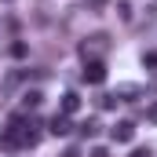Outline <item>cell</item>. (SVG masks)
Segmentation results:
<instances>
[{"instance_id":"6da1fadb","label":"cell","mask_w":157,"mask_h":157,"mask_svg":"<svg viewBox=\"0 0 157 157\" xmlns=\"http://www.w3.org/2000/svg\"><path fill=\"white\" fill-rule=\"evenodd\" d=\"M40 143V132L33 128V121H26L22 113L7 121V128L0 132V146L4 150H26V146H37Z\"/></svg>"},{"instance_id":"7a4b0ae2","label":"cell","mask_w":157,"mask_h":157,"mask_svg":"<svg viewBox=\"0 0 157 157\" xmlns=\"http://www.w3.org/2000/svg\"><path fill=\"white\" fill-rule=\"evenodd\" d=\"M106 48H110V37H106V33H95V37H88L80 44V55H84V62H88V59H102Z\"/></svg>"},{"instance_id":"3957f363","label":"cell","mask_w":157,"mask_h":157,"mask_svg":"<svg viewBox=\"0 0 157 157\" xmlns=\"http://www.w3.org/2000/svg\"><path fill=\"white\" fill-rule=\"evenodd\" d=\"M84 80H88V84H102V80H106V62H102V59H88V62H84Z\"/></svg>"},{"instance_id":"277c9868","label":"cell","mask_w":157,"mask_h":157,"mask_svg":"<svg viewBox=\"0 0 157 157\" xmlns=\"http://www.w3.org/2000/svg\"><path fill=\"white\" fill-rule=\"evenodd\" d=\"M110 135H113V143H132V139H135V124H132V121H117V124L110 128Z\"/></svg>"},{"instance_id":"5b68a950","label":"cell","mask_w":157,"mask_h":157,"mask_svg":"<svg viewBox=\"0 0 157 157\" xmlns=\"http://www.w3.org/2000/svg\"><path fill=\"white\" fill-rule=\"evenodd\" d=\"M48 132L62 139V135H70V132H73V124H70V117H66V113H55V117H51V128H48Z\"/></svg>"},{"instance_id":"8992f818","label":"cell","mask_w":157,"mask_h":157,"mask_svg":"<svg viewBox=\"0 0 157 157\" xmlns=\"http://www.w3.org/2000/svg\"><path fill=\"white\" fill-rule=\"evenodd\" d=\"M80 110V95L77 91H66V95H62V110H59V113H66V117H70V113H77Z\"/></svg>"},{"instance_id":"52a82bcc","label":"cell","mask_w":157,"mask_h":157,"mask_svg":"<svg viewBox=\"0 0 157 157\" xmlns=\"http://www.w3.org/2000/svg\"><path fill=\"white\" fill-rule=\"evenodd\" d=\"M113 95H117L121 102H132L135 95H143V88H139V84H121V88L113 91Z\"/></svg>"},{"instance_id":"ba28073f","label":"cell","mask_w":157,"mask_h":157,"mask_svg":"<svg viewBox=\"0 0 157 157\" xmlns=\"http://www.w3.org/2000/svg\"><path fill=\"white\" fill-rule=\"evenodd\" d=\"M40 99H44V95H40L37 88H33V91H26V95H22V102H26V106H29V110H37V106H40Z\"/></svg>"},{"instance_id":"9c48e42d","label":"cell","mask_w":157,"mask_h":157,"mask_svg":"<svg viewBox=\"0 0 157 157\" xmlns=\"http://www.w3.org/2000/svg\"><path fill=\"white\" fill-rule=\"evenodd\" d=\"M99 128H102V124H99L95 117H88L84 124H80V132H84V135H99Z\"/></svg>"},{"instance_id":"30bf717a","label":"cell","mask_w":157,"mask_h":157,"mask_svg":"<svg viewBox=\"0 0 157 157\" xmlns=\"http://www.w3.org/2000/svg\"><path fill=\"white\" fill-rule=\"evenodd\" d=\"M117 102H121L117 95H99V110H113Z\"/></svg>"},{"instance_id":"8fae6325","label":"cell","mask_w":157,"mask_h":157,"mask_svg":"<svg viewBox=\"0 0 157 157\" xmlns=\"http://www.w3.org/2000/svg\"><path fill=\"white\" fill-rule=\"evenodd\" d=\"M117 15H121V22H132V4H128V0L117 4Z\"/></svg>"},{"instance_id":"7c38bea8","label":"cell","mask_w":157,"mask_h":157,"mask_svg":"<svg viewBox=\"0 0 157 157\" xmlns=\"http://www.w3.org/2000/svg\"><path fill=\"white\" fill-rule=\"evenodd\" d=\"M11 55H15V59H22V55H26V44H22V40H15V44H11Z\"/></svg>"},{"instance_id":"4fadbf2b","label":"cell","mask_w":157,"mask_h":157,"mask_svg":"<svg viewBox=\"0 0 157 157\" xmlns=\"http://www.w3.org/2000/svg\"><path fill=\"white\" fill-rule=\"evenodd\" d=\"M143 66H150V70H157V55H154V51H146V55H143Z\"/></svg>"},{"instance_id":"5bb4252c","label":"cell","mask_w":157,"mask_h":157,"mask_svg":"<svg viewBox=\"0 0 157 157\" xmlns=\"http://www.w3.org/2000/svg\"><path fill=\"white\" fill-rule=\"evenodd\" d=\"M146 121H150V124H157V102H150V110H146Z\"/></svg>"},{"instance_id":"9a60e30c","label":"cell","mask_w":157,"mask_h":157,"mask_svg":"<svg viewBox=\"0 0 157 157\" xmlns=\"http://www.w3.org/2000/svg\"><path fill=\"white\" fill-rule=\"evenodd\" d=\"M88 157H110V150H106V146H95V150H91Z\"/></svg>"},{"instance_id":"2e32d148","label":"cell","mask_w":157,"mask_h":157,"mask_svg":"<svg viewBox=\"0 0 157 157\" xmlns=\"http://www.w3.org/2000/svg\"><path fill=\"white\" fill-rule=\"evenodd\" d=\"M132 157H150V150H135V154H132Z\"/></svg>"},{"instance_id":"e0dca14e","label":"cell","mask_w":157,"mask_h":157,"mask_svg":"<svg viewBox=\"0 0 157 157\" xmlns=\"http://www.w3.org/2000/svg\"><path fill=\"white\" fill-rule=\"evenodd\" d=\"M0 4H15V0H0Z\"/></svg>"}]
</instances>
